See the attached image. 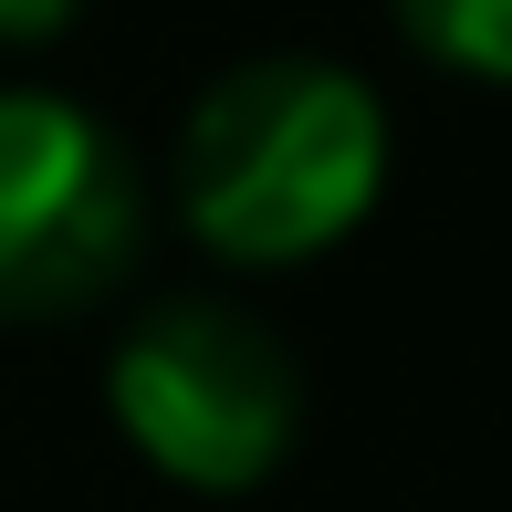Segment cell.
<instances>
[{"label": "cell", "instance_id": "cell-3", "mask_svg": "<svg viewBox=\"0 0 512 512\" xmlns=\"http://www.w3.org/2000/svg\"><path fill=\"white\" fill-rule=\"evenodd\" d=\"M136 168L74 95H0V324H53L136 262Z\"/></svg>", "mask_w": 512, "mask_h": 512}, {"label": "cell", "instance_id": "cell-2", "mask_svg": "<svg viewBox=\"0 0 512 512\" xmlns=\"http://www.w3.org/2000/svg\"><path fill=\"white\" fill-rule=\"evenodd\" d=\"M105 398L168 481H189V492H251L293 450L304 377H293V345L262 314L220 304V293H178V304L126 324V345L105 366Z\"/></svg>", "mask_w": 512, "mask_h": 512}, {"label": "cell", "instance_id": "cell-1", "mask_svg": "<svg viewBox=\"0 0 512 512\" xmlns=\"http://www.w3.org/2000/svg\"><path fill=\"white\" fill-rule=\"evenodd\" d=\"M387 105L324 53H251L178 126V209L220 262H314L377 209Z\"/></svg>", "mask_w": 512, "mask_h": 512}, {"label": "cell", "instance_id": "cell-5", "mask_svg": "<svg viewBox=\"0 0 512 512\" xmlns=\"http://www.w3.org/2000/svg\"><path fill=\"white\" fill-rule=\"evenodd\" d=\"M84 0H0V42H42V32H63Z\"/></svg>", "mask_w": 512, "mask_h": 512}, {"label": "cell", "instance_id": "cell-4", "mask_svg": "<svg viewBox=\"0 0 512 512\" xmlns=\"http://www.w3.org/2000/svg\"><path fill=\"white\" fill-rule=\"evenodd\" d=\"M408 42L481 84H512V0H398Z\"/></svg>", "mask_w": 512, "mask_h": 512}]
</instances>
